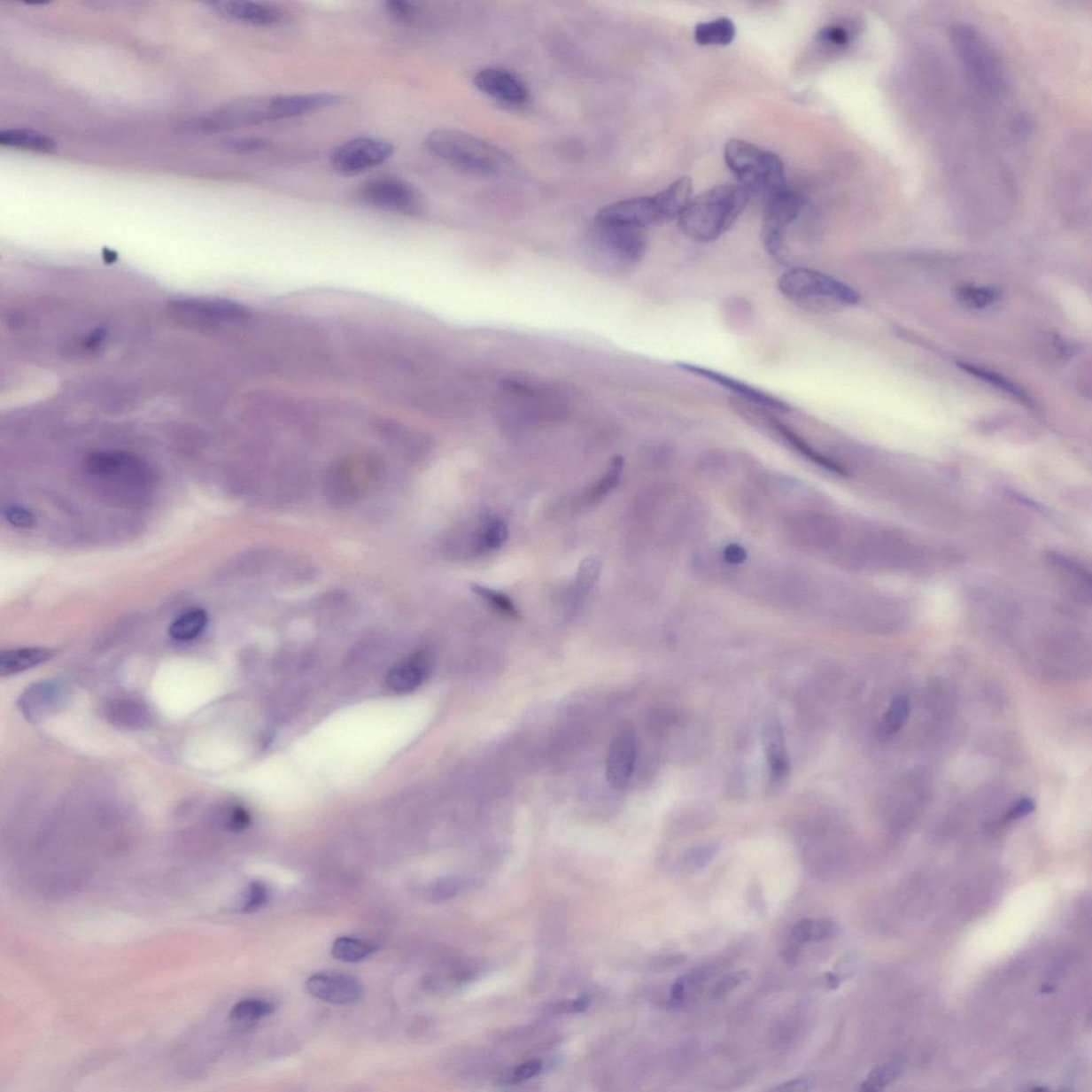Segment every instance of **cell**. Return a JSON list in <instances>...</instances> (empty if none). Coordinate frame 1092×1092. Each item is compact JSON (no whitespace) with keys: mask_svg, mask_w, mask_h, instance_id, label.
I'll return each instance as SVG.
<instances>
[{"mask_svg":"<svg viewBox=\"0 0 1092 1092\" xmlns=\"http://www.w3.org/2000/svg\"><path fill=\"white\" fill-rule=\"evenodd\" d=\"M54 652L45 647H22L3 651L0 654V676L9 677L41 665L53 657Z\"/></svg>","mask_w":1092,"mask_h":1092,"instance_id":"4316f807","label":"cell"},{"mask_svg":"<svg viewBox=\"0 0 1092 1092\" xmlns=\"http://www.w3.org/2000/svg\"><path fill=\"white\" fill-rule=\"evenodd\" d=\"M959 367L963 368L964 370H965L966 373L973 375L977 378L985 380L986 383L994 384L995 386H996V388L1005 391H1007V393H1010L1012 396L1017 397V399L1023 401L1024 404L1029 405L1031 407L1034 406V401L1032 400L1031 397H1029L1026 393V391H1024L1021 388H1018V386L1016 385L1015 383H1011L1010 380L1003 377V376L991 372V370H987L982 368H977L975 367V365H972L968 363L960 362Z\"/></svg>","mask_w":1092,"mask_h":1092,"instance_id":"836d02e7","label":"cell"},{"mask_svg":"<svg viewBox=\"0 0 1092 1092\" xmlns=\"http://www.w3.org/2000/svg\"><path fill=\"white\" fill-rule=\"evenodd\" d=\"M910 715V702L905 696L893 700L889 709L883 715L879 725V733L883 738L892 736L900 731Z\"/></svg>","mask_w":1092,"mask_h":1092,"instance_id":"d590c367","label":"cell"},{"mask_svg":"<svg viewBox=\"0 0 1092 1092\" xmlns=\"http://www.w3.org/2000/svg\"><path fill=\"white\" fill-rule=\"evenodd\" d=\"M269 901V892L263 883L253 882L249 887L245 893L244 901L242 905V911L244 913H253L263 908Z\"/></svg>","mask_w":1092,"mask_h":1092,"instance_id":"ee69618b","label":"cell"},{"mask_svg":"<svg viewBox=\"0 0 1092 1092\" xmlns=\"http://www.w3.org/2000/svg\"><path fill=\"white\" fill-rule=\"evenodd\" d=\"M952 41L966 76L977 90L991 98L1004 96L1005 67L985 36L971 26L958 25L953 30Z\"/></svg>","mask_w":1092,"mask_h":1092,"instance_id":"8992f818","label":"cell"},{"mask_svg":"<svg viewBox=\"0 0 1092 1092\" xmlns=\"http://www.w3.org/2000/svg\"><path fill=\"white\" fill-rule=\"evenodd\" d=\"M1090 138L1075 134L1065 141L1055 163V200L1065 204L1091 201Z\"/></svg>","mask_w":1092,"mask_h":1092,"instance_id":"ba28073f","label":"cell"},{"mask_svg":"<svg viewBox=\"0 0 1092 1092\" xmlns=\"http://www.w3.org/2000/svg\"><path fill=\"white\" fill-rule=\"evenodd\" d=\"M755 581L763 599L783 608H807L818 599L817 583L801 569L791 567L763 569Z\"/></svg>","mask_w":1092,"mask_h":1092,"instance_id":"30bf717a","label":"cell"},{"mask_svg":"<svg viewBox=\"0 0 1092 1092\" xmlns=\"http://www.w3.org/2000/svg\"><path fill=\"white\" fill-rule=\"evenodd\" d=\"M717 851L718 848H716L715 845L701 846V848L687 851L685 856H684V862H685L686 865L694 867V869H702V867L712 861Z\"/></svg>","mask_w":1092,"mask_h":1092,"instance_id":"bcb514c9","label":"cell"},{"mask_svg":"<svg viewBox=\"0 0 1092 1092\" xmlns=\"http://www.w3.org/2000/svg\"><path fill=\"white\" fill-rule=\"evenodd\" d=\"M624 459L621 456H616L609 464L608 472H605L602 478L594 485L590 500H599L608 495L611 490L615 489L618 484L622 472H623Z\"/></svg>","mask_w":1092,"mask_h":1092,"instance_id":"f35d334b","label":"cell"},{"mask_svg":"<svg viewBox=\"0 0 1092 1092\" xmlns=\"http://www.w3.org/2000/svg\"><path fill=\"white\" fill-rule=\"evenodd\" d=\"M307 994L332 1005H355L362 1000L363 989L352 976L339 973H318L306 982Z\"/></svg>","mask_w":1092,"mask_h":1092,"instance_id":"d6986e66","label":"cell"},{"mask_svg":"<svg viewBox=\"0 0 1092 1092\" xmlns=\"http://www.w3.org/2000/svg\"><path fill=\"white\" fill-rule=\"evenodd\" d=\"M207 623L208 616L205 610L201 608L187 610L172 622L169 626V635L176 641L195 640L205 631Z\"/></svg>","mask_w":1092,"mask_h":1092,"instance_id":"f1b7e54d","label":"cell"},{"mask_svg":"<svg viewBox=\"0 0 1092 1092\" xmlns=\"http://www.w3.org/2000/svg\"><path fill=\"white\" fill-rule=\"evenodd\" d=\"M306 101L299 94H276L235 99L192 120L190 129L205 134L232 132L281 120L306 116Z\"/></svg>","mask_w":1092,"mask_h":1092,"instance_id":"6da1fadb","label":"cell"},{"mask_svg":"<svg viewBox=\"0 0 1092 1092\" xmlns=\"http://www.w3.org/2000/svg\"><path fill=\"white\" fill-rule=\"evenodd\" d=\"M602 562L597 557H588L582 561L577 574V588L579 592L586 593L598 582Z\"/></svg>","mask_w":1092,"mask_h":1092,"instance_id":"ab89813d","label":"cell"},{"mask_svg":"<svg viewBox=\"0 0 1092 1092\" xmlns=\"http://www.w3.org/2000/svg\"><path fill=\"white\" fill-rule=\"evenodd\" d=\"M211 6L224 18L245 25L258 26V27H270V26L281 24L285 19L283 10L268 3L219 0V2H212Z\"/></svg>","mask_w":1092,"mask_h":1092,"instance_id":"44dd1931","label":"cell"},{"mask_svg":"<svg viewBox=\"0 0 1092 1092\" xmlns=\"http://www.w3.org/2000/svg\"><path fill=\"white\" fill-rule=\"evenodd\" d=\"M588 1006H589V997L582 996V997H579V999H577V1001H574L572 1004L569 1005V1011H574V1012H579V1011H584L585 1010H587Z\"/></svg>","mask_w":1092,"mask_h":1092,"instance_id":"11a10c76","label":"cell"},{"mask_svg":"<svg viewBox=\"0 0 1092 1092\" xmlns=\"http://www.w3.org/2000/svg\"><path fill=\"white\" fill-rule=\"evenodd\" d=\"M637 760L634 731L623 728L611 740L606 759V778L611 787L623 788L631 780Z\"/></svg>","mask_w":1092,"mask_h":1092,"instance_id":"ffe728a7","label":"cell"},{"mask_svg":"<svg viewBox=\"0 0 1092 1092\" xmlns=\"http://www.w3.org/2000/svg\"><path fill=\"white\" fill-rule=\"evenodd\" d=\"M474 83L485 96L507 105H522L530 97L524 81L515 73L501 67H485L478 71Z\"/></svg>","mask_w":1092,"mask_h":1092,"instance_id":"ac0fdd59","label":"cell"},{"mask_svg":"<svg viewBox=\"0 0 1092 1092\" xmlns=\"http://www.w3.org/2000/svg\"><path fill=\"white\" fill-rule=\"evenodd\" d=\"M169 313L175 321L191 327H211L238 320L244 315L242 306L235 303L207 299V298H184L172 301Z\"/></svg>","mask_w":1092,"mask_h":1092,"instance_id":"2e32d148","label":"cell"},{"mask_svg":"<svg viewBox=\"0 0 1092 1092\" xmlns=\"http://www.w3.org/2000/svg\"><path fill=\"white\" fill-rule=\"evenodd\" d=\"M730 407L735 411L736 414L745 420L748 424L757 428L767 433L778 441L786 444V446L793 449L794 452L801 454L803 458L809 460L818 467L828 469L830 472L845 475V469L833 460L824 456V454L815 451L803 438L792 430L790 427L785 424L782 421L773 414L770 410L764 409L759 406L752 405L739 399L730 400Z\"/></svg>","mask_w":1092,"mask_h":1092,"instance_id":"9c48e42d","label":"cell"},{"mask_svg":"<svg viewBox=\"0 0 1092 1092\" xmlns=\"http://www.w3.org/2000/svg\"><path fill=\"white\" fill-rule=\"evenodd\" d=\"M62 697L64 691L60 685L55 683H41L25 692L19 700V707L26 717L35 720L53 712L61 702Z\"/></svg>","mask_w":1092,"mask_h":1092,"instance_id":"d4e9b609","label":"cell"},{"mask_svg":"<svg viewBox=\"0 0 1092 1092\" xmlns=\"http://www.w3.org/2000/svg\"><path fill=\"white\" fill-rule=\"evenodd\" d=\"M750 980L751 972L749 970H740L733 972L732 974L724 976L723 980H720L717 984H716L712 989V992H710V996L714 997V999H719V997L728 995L731 992L738 989L739 987L744 985L745 982Z\"/></svg>","mask_w":1092,"mask_h":1092,"instance_id":"b9f144b4","label":"cell"},{"mask_svg":"<svg viewBox=\"0 0 1092 1092\" xmlns=\"http://www.w3.org/2000/svg\"><path fill=\"white\" fill-rule=\"evenodd\" d=\"M360 203L375 210L416 217L425 211V198L411 182L399 177L381 176L360 185Z\"/></svg>","mask_w":1092,"mask_h":1092,"instance_id":"8fae6325","label":"cell"},{"mask_svg":"<svg viewBox=\"0 0 1092 1092\" xmlns=\"http://www.w3.org/2000/svg\"><path fill=\"white\" fill-rule=\"evenodd\" d=\"M1034 809H1036V804H1034L1031 798H1022L1021 801H1018L1017 803L1013 804L1010 811L1007 812L1005 819H1021L1024 817H1027V815L1032 814L1034 811Z\"/></svg>","mask_w":1092,"mask_h":1092,"instance_id":"816d5d0a","label":"cell"},{"mask_svg":"<svg viewBox=\"0 0 1092 1092\" xmlns=\"http://www.w3.org/2000/svg\"><path fill=\"white\" fill-rule=\"evenodd\" d=\"M460 889H461V883L459 880L444 879L432 887L431 898L436 902H445L457 895Z\"/></svg>","mask_w":1092,"mask_h":1092,"instance_id":"681fc988","label":"cell"},{"mask_svg":"<svg viewBox=\"0 0 1092 1092\" xmlns=\"http://www.w3.org/2000/svg\"><path fill=\"white\" fill-rule=\"evenodd\" d=\"M802 197L786 190L768 197L763 216L762 240L768 253L778 260L786 254L788 227L801 215Z\"/></svg>","mask_w":1092,"mask_h":1092,"instance_id":"5bb4252c","label":"cell"},{"mask_svg":"<svg viewBox=\"0 0 1092 1092\" xmlns=\"http://www.w3.org/2000/svg\"><path fill=\"white\" fill-rule=\"evenodd\" d=\"M4 515L8 523L17 527V529H29V527H33L35 523V516L33 512L23 508V507H8L4 511Z\"/></svg>","mask_w":1092,"mask_h":1092,"instance_id":"7dc6e473","label":"cell"},{"mask_svg":"<svg viewBox=\"0 0 1092 1092\" xmlns=\"http://www.w3.org/2000/svg\"><path fill=\"white\" fill-rule=\"evenodd\" d=\"M817 1083V1080L814 1076L806 1075L771 1087L770 1090L778 1092H806L814 1089Z\"/></svg>","mask_w":1092,"mask_h":1092,"instance_id":"c3c4849f","label":"cell"},{"mask_svg":"<svg viewBox=\"0 0 1092 1092\" xmlns=\"http://www.w3.org/2000/svg\"><path fill=\"white\" fill-rule=\"evenodd\" d=\"M425 145L438 159L475 174H503L511 165L503 151L458 129H433L426 136Z\"/></svg>","mask_w":1092,"mask_h":1092,"instance_id":"277c9868","label":"cell"},{"mask_svg":"<svg viewBox=\"0 0 1092 1092\" xmlns=\"http://www.w3.org/2000/svg\"><path fill=\"white\" fill-rule=\"evenodd\" d=\"M724 561L729 564H740L746 561L747 553L740 546H728L724 551Z\"/></svg>","mask_w":1092,"mask_h":1092,"instance_id":"db71d44e","label":"cell"},{"mask_svg":"<svg viewBox=\"0 0 1092 1092\" xmlns=\"http://www.w3.org/2000/svg\"><path fill=\"white\" fill-rule=\"evenodd\" d=\"M224 146L233 153L255 154L267 150L269 143L264 138L245 137L228 140Z\"/></svg>","mask_w":1092,"mask_h":1092,"instance_id":"f6af8a7d","label":"cell"},{"mask_svg":"<svg viewBox=\"0 0 1092 1092\" xmlns=\"http://www.w3.org/2000/svg\"><path fill=\"white\" fill-rule=\"evenodd\" d=\"M850 39L849 31L840 25L825 26L817 36L818 43L834 50L844 49L850 43Z\"/></svg>","mask_w":1092,"mask_h":1092,"instance_id":"60d3db41","label":"cell"},{"mask_svg":"<svg viewBox=\"0 0 1092 1092\" xmlns=\"http://www.w3.org/2000/svg\"><path fill=\"white\" fill-rule=\"evenodd\" d=\"M377 945L352 937L337 938L332 945L334 958L346 964H357L377 952Z\"/></svg>","mask_w":1092,"mask_h":1092,"instance_id":"1f68e13d","label":"cell"},{"mask_svg":"<svg viewBox=\"0 0 1092 1092\" xmlns=\"http://www.w3.org/2000/svg\"><path fill=\"white\" fill-rule=\"evenodd\" d=\"M384 10L391 19L402 24L412 22L417 13L415 4L407 0H386Z\"/></svg>","mask_w":1092,"mask_h":1092,"instance_id":"7bdbcfd3","label":"cell"},{"mask_svg":"<svg viewBox=\"0 0 1092 1092\" xmlns=\"http://www.w3.org/2000/svg\"><path fill=\"white\" fill-rule=\"evenodd\" d=\"M693 180L684 176L652 197H639L605 206L595 217L597 224H622L645 229L662 226L680 217L691 201Z\"/></svg>","mask_w":1092,"mask_h":1092,"instance_id":"3957f363","label":"cell"},{"mask_svg":"<svg viewBox=\"0 0 1092 1092\" xmlns=\"http://www.w3.org/2000/svg\"><path fill=\"white\" fill-rule=\"evenodd\" d=\"M472 590L475 594L492 606L501 615L510 616V618H519V610H517L515 603L506 594L484 587L482 585H472Z\"/></svg>","mask_w":1092,"mask_h":1092,"instance_id":"74e56055","label":"cell"},{"mask_svg":"<svg viewBox=\"0 0 1092 1092\" xmlns=\"http://www.w3.org/2000/svg\"><path fill=\"white\" fill-rule=\"evenodd\" d=\"M250 823V817L247 812L242 808L234 809L229 814L228 825L229 829L240 831L247 827Z\"/></svg>","mask_w":1092,"mask_h":1092,"instance_id":"f5cc1de1","label":"cell"},{"mask_svg":"<svg viewBox=\"0 0 1092 1092\" xmlns=\"http://www.w3.org/2000/svg\"><path fill=\"white\" fill-rule=\"evenodd\" d=\"M107 714L112 723L128 729L144 726L150 717L144 705L132 700H118L109 704Z\"/></svg>","mask_w":1092,"mask_h":1092,"instance_id":"f546056e","label":"cell"},{"mask_svg":"<svg viewBox=\"0 0 1092 1092\" xmlns=\"http://www.w3.org/2000/svg\"><path fill=\"white\" fill-rule=\"evenodd\" d=\"M778 289L788 301L809 311L825 312L831 306H851L860 302L859 292L853 287L806 267L786 271L778 281Z\"/></svg>","mask_w":1092,"mask_h":1092,"instance_id":"5b68a950","label":"cell"},{"mask_svg":"<svg viewBox=\"0 0 1092 1092\" xmlns=\"http://www.w3.org/2000/svg\"><path fill=\"white\" fill-rule=\"evenodd\" d=\"M0 144L6 148L51 155L57 151V143L50 136L30 128H13L0 133Z\"/></svg>","mask_w":1092,"mask_h":1092,"instance_id":"484cf974","label":"cell"},{"mask_svg":"<svg viewBox=\"0 0 1092 1092\" xmlns=\"http://www.w3.org/2000/svg\"><path fill=\"white\" fill-rule=\"evenodd\" d=\"M508 526L498 516L485 517L484 525L478 538V546L482 550H496L508 539Z\"/></svg>","mask_w":1092,"mask_h":1092,"instance_id":"8d00e7d4","label":"cell"},{"mask_svg":"<svg viewBox=\"0 0 1092 1092\" xmlns=\"http://www.w3.org/2000/svg\"><path fill=\"white\" fill-rule=\"evenodd\" d=\"M763 744L768 768H770V782L772 787H778L786 781L791 771L785 734H783L780 720L776 716H770L763 726Z\"/></svg>","mask_w":1092,"mask_h":1092,"instance_id":"7402d4cb","label":"cell"},{"mask_svg":"<svg viewBox=\"0 0 1092 1092\" xmlns=\"http://www.w3.org/2000/svg\"><path fill=\"white\" fill-rule=\"evenodd\" d=\"M839 932L837 923L831 919L806 918L792 929V937L798 943H817L833 938Z\"/></svg>","mask_w":1092,"mask_h":1092,"instance_id":"4dcf8cb0","label":"cell"},{"mask_svg":"<svg viewBox=\"0 0 1092 1092\" xmlns=\"http://www.w3.org/2000/svg\"><path fill=\"white\" fill-rule=\"evenodd\" d=\"M275 1006L263 1000H244L237 1003L229 1012V1020L236 1024H251L271 1015Z\"/></svg>","mask_w":1092,"mask_h":1092,"instance_id":"e575fe53","label":"cell"},{"mask_svg":"<svg viewBox=\"0 0 1092 1092\" xmlns=\"http://www.w3.org/2000/svg\"><path fill=\"white\" fill-rule=\"evenodd\" d=\"M543 1065L540 1060H531V1062H526L516 1067L511 1075V1080L514 1083H521V1081L530 1080L540 1074Z\"/></svg>","mask_w":1092,"mask_h":1092,"instance_id":"f907efd6","label":"cell"},{"mask_svg":"<svg viewBox=\"0 0 1092 1092\" xmlns=\"http://www.w3.org/2000/svg\"><path fill=\"white\" fill-rule=\"evenodd\" d=\"M598 239L606 256L619 267H629L642 259L647 249L645 229L622 224H597Z\"/></svg>","mask_w":1092,"mask_h":1092,"instance_id":"9a60e30c","label":"cell"},{"mask_svg":"<svg viewBox=\"0 0 1092 1092\" xmlns=\"http://www.w3.org/2000/svg\"><path fill=\"white\" fill-rule=\"evenodd\" d=\"M785 529L794 545L804 551L831 554L842 546V527L823 512L796 511L786 517Z\"/></svg>","mask_w":1092,"mask_h":1092,"instance_id":"7c38bea8","label":"cell"},{"mask_svg":"<svg viewBox=\"0 0 1092 1092\" xmlns=\"http://www.w3.org/2000/svg\"><path fill=\"white\" fill-rule=\"evenodd\" d=\"M395 153L390 141L360 136L337 146L330 155L332 168L339 174L352 176L377 168Z\"/></svg>","mask_w":1092,"mask_h":1092,"instance_id":"4fadbf2b","label":"cell"},{"mask_svg":"<svg viewBox=\"0 0 1092 1092\" xmlns=\"http://www.w3.org/2000/svg\"><path fill=\"white\" fill-rule=\"evenodd\" d=\"M956 298L961 305L981 310L999 301L1001 291L992 286L964 285L956 290Z\"/></svg>","mask_w":1092,"mask_h":1092,"instance_id":"d6a6232c","label":"cell"},{"mask_svg":"<svg viewBox=\"0 0 1092 1092\" xmlns=\"http://www.w3.org/2000/svg\"><path fill=\"white\" fill-rule=\"evenodd\" d=\"M678 368L688 374L697 376V377L707 379L709 383L723 386L725 390L736 395L735 399H739L752 405L764 407V409L777 413H790L793 410L791 405L787 402L778 399V397L767 393L765 391L755 388V386L744 383L739 379L731 377V376L719 373L717 370L708 368L699 367L696 364L680 362L677 364Z\"/></svg>","mask_w":1092,"mask_h":1092,"instance_id":"e0dca14e","label":"cell"},{"mask_svg":"<svg viewBox=\"0 0 1092 1092\" xmlns=\"http://www.w3.org/2000/svg\"><path fill=\"white\" fill-rule=\"evenodd\" d=\"M724 160L747 191L770 197L786 190V171L776 154L744 140H730L724 146Z\"/></svg>","mask_w":1092,"mask_h":1092,"instance_id":"52a82bcc","label":"cell"},{"mask_svg":"<svg viewBox=\"0 0 1092 1092\" xmlns=\"http://www.w3.org/2000/svg\"><path fill=\"white\" fill-rule=\"evenodd\" d=\"M748 198L749 192L740 185L716 186L689 201L678 218V227L694 242H715L738 221Z\"/></svg>","mask_w":1092,"mask_h":1092,"instance_id":"7a4b0ae2","label":"cell"},{"mask_svg":"<svg viewBox=\"0 0 1092 1092\" xmlns=\"http://www.w3.org/2000/svg\"><path fill=\"white\" fill-rule=\"evenodd\" d=\"M50 4V3H46V2H40V3L31 2V3H25V4H31V6H39V4H40V6H44V4Z\"/></svg>","mask_w":1092,"mask_h":1092,"instance_id":"9f6ffc18","label":"cell"},{"mask_svg":"<svg viewBox=\"0 0 1092 1092\" xmlns=\"http://www.w3.org/2000/svg\"><path fill=\"white\" fill-rule=\"evenodd\" d=\"M430 662L424 654H415L396 665L386 678V685L396 693H407L419 688L426 680Z\"/></svg>","mask_w":1092,"mask_h":1092,"instance_id":"cb8c5ba5","label":"cell"},{"mask_svg":"<svg viewBox=\"0 0 1092 1092\" xmlns=\"http://www.w3.org/2000/svg\"><path fill=\"white\" fill-rule=\"evenodd\" d=\"M89 471L105 478H127L136 474H146V465L138 458L123 452H99L88 460Z\"/></svg>","mask_w":1092,"mask_h":1092,"instance_id":"603a6c76","label":"cell"},{"mask_svg":"<svg viewBox=\"0 0 1092 1092\" xmlns=\"http://www.w3.org/2000/svg\"><path fill=\"white\" fill-rule=\"evenodd\" d=\"M736 27L732 19L719 18L700 23L694 28V40L702 46H724L732 43Z\"/></svg>","mask_w":1092,"mask_h":1092,"instance_id":"83f0119b","label":"cell"}]
</instances>
